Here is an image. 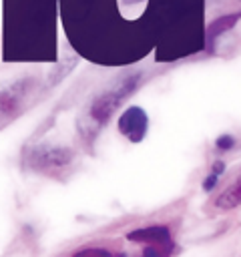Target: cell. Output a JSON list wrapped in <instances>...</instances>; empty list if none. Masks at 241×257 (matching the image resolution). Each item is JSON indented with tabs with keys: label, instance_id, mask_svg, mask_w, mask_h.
I'll return each instance as SVG.
<instances>
[{
	"label": "cell",
	"instance_id": "obj_4",
	"mask_svg": "<svg viewBox=\"0 0 241 257\" xmlns=\"http://www.w3.org/2000/svg\"><path fill=\"white\" fill-rule=\"evenodd\" d=\"M72 161V151L66 147H42L32 151L30 165L34 169H60Z\"/></svg>",
	"mask_w": 241,
	"mask_h": 257
},
{
	"label": "cell",
	"instance_id": "obj_3",
	"mask_svg": "<svg viewBox=\"0 0 241 257\" xmlns=\"http://www.w3.org/2000/svg\"><path fill=\"white\" fill-rule=\"evenodd\" d=\"M149 128V116L141 106H129L118 116V131L131 143H141Z\"/></svg>",
	"mask_w": 241,
	"mask_h": 257
},
{
	"label": "cell",
	"instance_id": "obj_9",
	"mask_svg": "<svg viewBox=\"0 0 241 257\" xmlns=\"http://www.w3.org/2000/svg\"><path fill=\"white\" fill-rule=\"evenodd\" d=\"M223 171H225V163H223V161H215V163H213V169H211V173H209V177H205V181H203V191L215 189V185L219 183V177L223 175Z\"/></svg>",
	"mask_w": 241,
	"mask_h": 257
},
{
	"label": "cell",
	"instance_id": "obj_6",
	"mask_svg": "<svg viewBox=\"0 0 241 257\" xmlns=\"http://www.w3.org/2000/svg\"><path fill=\"white\" fill-rule=\"evenodd\" d=\"M239 18H241V12H233V14H225V16L215 18V20L209 24V28H207V44H209V48L215 44L217 36H221V34H225L227 30H231V28L237 24Z\"/></svg>",
	"mask_w": 241,
	"mask_h": 257
},
{
	"label": "cell",
	"instance_id": "obj_11",
	"mask_svg": "<svg viewBox=\"0 0 241 257\" xmlns=\"http://www.w3.org/2000/svg\"><path fill=\"white\" fill-rule=\"evenodd\" d=\"M233 145H235V139L231 135H223V137H219L215 141V147L219 151H229V149H233Z\"/></svg>",
	"mask_w": 241,
	"mask_h": 257
},
{
	"label": "cell",
	"instance_id": "obj_1",
	"mask_svg": "<svg viewBox=\"0 0 241 257\" xmlns=\"http://www.w3.org/2000/svg\"><path fill=\"white\" fill-rule=\"evenodd\" d=\"M139 78H141L139 74H129V76L120 78L116 84H112L108 90L94 96L92 102L86 106L84 114L80 116V122H78L80 135L86 139H92L100 131V126L106 124V120L118 108V104L127 98V94H131L137 88Z\"/></svg>",
	"mask_w": 241,
	"mask_h": 257
},
{
	"label": "cell",
	"instance_id": "obj_7",
	"mask_svg": "<svg viewBox=\"0 0 241 257\" xmlns=\"http://www.w3.org/2000/svg\"><path fill=\"white\" fill-rule=\"evenodd\" d=\"M239 203H241V181L233 183L225 193H221V195L217 197V201H215V207L227 211V209L237 207Z\"/></svg>",
	"mask_w": 241,
	"mask_h": 257
},
{
	"label": "cell",
	"instance_id": "obj_5",
	"mask_svg": "<svg viewBox=\"0 0 241 257\" xmlns=\"http://www.w3.org/2000/svg\"><path fill=\"white\" fill-rule=\"evenodd\" d=\"M127 239L141 245H173V235L167 225H149L127 233Z\"/></svg>",
	"mask_w": 241,
	"mask_h": 257
},
{
	"label": "cell",
	"instance_id": "obj_10",
	"mask_svg": "<svg viewBox=\"0 0 241 257\" xmlns=\"http://www.w3.org/2000/svg\"><path fill=\"white\" fill-rule=\"evenodd\" d=\"M72 257H114V255L104 247H84V249H78Z\"/></svg>",
	"mask_w": 241,
	"mask_h": 257
},
{
	"label": "cell",
	"instance_id": "obj_8",
	"mask_svg": "<svg viewBox=\"0 0 241 257\" xmlns=\"http://www.w3.org/2000/svg\"><path fill=\"white\" fill-rule=\"evenodd\" d=\"M175 243L173 245H145L141 257H171L175 251Z\"/></svg>",
	"mask_w": 241,
	"mask_h": 257
},
{
	"label": "cell",
	"instance_id": "obj_2",
	"mask_svg": "<svg viewBox=\"0 0 241 257\" xmlns=\"http://www.w3.org/2000/svg\"><path fill=\"white\" fill-rule=\"evenodd\" d=\"M32 88H34L32 78H20V80L0 84V122L2 124L20 114Z\"/></svg>",
	"mask_w": 241,
	"mask_h": 257
}]
</instances>
